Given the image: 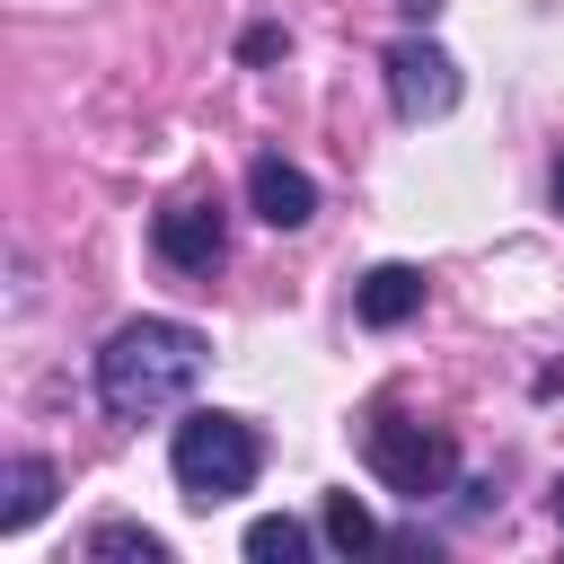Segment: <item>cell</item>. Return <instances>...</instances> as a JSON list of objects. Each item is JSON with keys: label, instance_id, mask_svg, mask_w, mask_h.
Listing matches in <instances>:
<instances>
[{"label": "cell", "instance_id": "6da1fadb", "mask_svg": "<svg viewBox=\"0 0 564 564\" xmlns=\"http://www.w3.org/2000/svg\"><path fill=\"white\" fill-rule=\"evenodd\" d=\"M212 344L185 326V317H123L106 344H97V405L115 423H150V414H176L203 379Z\"/></svg>", "mask_w": 564, "mask_h": 564}, {"label": "cell", "instance_id": "7a4b0ae2", "mask_svg": "<svg viewBox=\"0 0 564 564\" xmlns=\"http://www.w3.org/2000/svg\"><path fill=\"white\" fill-rule=\"evenodd\" d=\"M256 467H264V441H256L247 414H212V405H194V414L176 423V441H167V476H176V494H185L194 511L238 502V494L256 485Z\"/></svg>", "mask_w": 564, "mask_h": 564}, {"label": "cell", "instance_id": "3957f363", "mask_svg": "<svg viewBox=\"0 0 564 564\" xmlns=\"http://www.w3.org/2000/svg\"><path fill=\"white\" fill-rule=\"evenodd\" d=\"M370 476H379L388 494H405V502H432V494H449V476H458V441L432 432V423L379 414V423H370Z\"/></svg>", "mask_w": 564, "mask_h": 564}, {"label": "cell", "instance_id": "277c9868", "mask_svg": "<svg viewBox=\"0 0 564 564\" xmlns=\"http://www.w3.org/2000/svg\"><path fill=\"white\" fill-rule=\"evenodd\" d=\"M379 70H388V106H397L405 123H441V115L458 106V62H449L432 35H397V44L379 53Z\"/></svg>", "mask_w": 564, "mask_h": 564}, {"label": "cell", "instance_id": "5b68a950", "mask_svg": "<svg viewBox=\"0 0 564 564\" xmlns=\"http://www.w3.org/2000/svg\"><path fill=\"white\" fill-rule=\"evenodd\" d=\"M150 247H159L176 273H220V256H229V220H220V203L185 194V203H167V212L150 220Z\"/></svg>", "mask_w": 564, "mask_h": 564}, {"label": "cell", "instance_id": "8992f818", "mask_svg": "<svg viewBox=\"0 0 564 564\" xmlns=\"http://www.w3.org/2000/svg\"><path fill=\"white\" fill-rule=\"evenodd\" d=\"M247 212H256L264 229H308V220H317V185H308V167H291L282 150H264V159L247 167Z\"/></svg>", "mask_w": 564, "mask_h": 564}, {"label": "cell", "instance_id": "52a82bcc", "mask_svg": "<svg viewBox=\"0 0 564 564\" xmlns=\"http://www.w3.org/2000/svg\"><path fill=\"white\" fill-rule=\"evenodd\" d=\"M423 308V264H370L352 282V317L361 326H405Z\"/></svg>", "mask_w": 564, "mask_h": 564}, {"label": "cell", "instance_id": "ba28073f", "mask_svg": "<svg viewBox=\"0 0 564 564\" xmlns=\"http://www.w3.org/2000/svg\"><path fill=\"white\" fill-rule=\"evenodd\" d=\"M0 529H35L44 511H53V494H62V476H53V458H35V449H18L9 467H0Z\"/></svg>", "mask_w": 564, "mask_h": 564}, {"label": "cell", "instance_id": "9c48e42d", "mask_svg": "<svg viewBox=\"0 0 564 564\" xmlns=\"http://www.w3.org/2000/svg\"><path fill=\"white\" fill-rule=\"evenodd\" d=\"M88 555L97 564H167V538L141 529V520H97L88 529Z\"/></svg>", "mask_w": 564, "mask_h": 564}, {"label": "cell", "instance_id": "30bf717a", "mask_svg": "<svg viewBox=\"0 0 564 564\" xmlns=\"http://www.w3.org/2000/svg\"><path fill=\"white\" fill-rule=\"evenodd\" d=\"M300 555H308V529H300L291 511L247 520V564H300Z\"/></svg>", "mask_w": 564, "mask_h": 564}, {"label": "cell", "instance_id": "8fae6325", "mask_svg": "<svg viewBox=\"0 0 564 564\" xmlns=\"http://www.w3.org/2000/svg\"><path fill=\"white\" fill-rule=\"evenodd\" d=\"M326 546H335V555H370V546H379V520H370L352 494H326Z\"/></svg>", "mask_w": 564, "mask_h": 564}, {"label": "cell", "instance_id": "7c38bea8", "mask_svg": "<svg viewBox=\"0 0 564 564\" xmlns=\"http://www.w3.org/2000/svg\"><path fill=\"white\" fill-rule=\"evenodd\" d=\"M273 53H282V26H247L238 35V62H273Z\"/></svg>", "mask_w": 564, "mask_h": 564}, {"label": "cell", "instance_id": "4fadbf2b", "mask_svg": "<svg viewBox=\"0 0 564 564\" xmlns=\"http://www.w3.org/2000/svg\"><path fill=\"white\" fill-rule=\"evenodd\" d=\"M397 9H405V18H441V0H397Z\"/></svg>", "mask_w": 564, "mask_h": 564}, {"label": "cell", "instance_id": "5bb4252c", "mask_svg": "<svg viewBox=\"0 0 564 564\" xmlns=\"http://www.w3.org/2000/svg\"><path fill=\"white\" fill-rule=\"evenodd\" d=\"M546 194H555V212H564V150H555V176H546Z\"/></svg>", "mask_w": 564, "mask_h": 564}, {"label": "cell", "instance_id": "9a60e30c", "mask_svg": "<svg viewBox=\"0 0 564 564\" xmlns=\"http://www.w3.org/2000/svg\"><path fill=\"white\" fill-rule=\"evenodd\" d=\"M555 520H564V485H555Z\"/></svg>", "mask_w": 564, "mask_h": 564}]
</instances>
